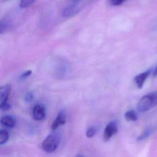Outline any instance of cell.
Returning <instances> with one entry per match:
<instances>
[{"instance_id": "9", "label": "cell", "mask_w": 157, "mask_h": 157, "mask_svg": "<svg viewBox=\"0 0 157 157\" xmlns=\"http://www.w3.org/2000/svg\"><path fill=\"white\" fill-rule=\"evenodd\" d=\"M156 129V127L155 126H150L147 128L142 133L140 136H139L137 138V141H142L147 138H148L149 136H150L151 134H153Z\"/></svg>"}, {"instance_id": "12", "label": "cell", "mask_w": 157, "mask_h": 157, "mask_svg": "<svg viewBox=\"0 0 157 157\" xmlns=\"http://www.w3.org/2000/svg\"><path fill=\"white\" fill-rule=\"evenodd\" d=\"M9 139V133L6 129L0 131V145L5 144Z\"/></svg>"}, {"instance_id": "20", "label": "cell", "mask_w": 157, "mask_h": 157, "mask_svg": "<svg viewBox=\"0 0 157 157\" xmlns=\"http://www.w3.org/2000/svg\"><path fill=\"white\" fill-rule=\"evenodd\" d=\"M74 1H79V0H74Z\"/></svg>"}, {"instance_id": "8", "label": "cell", "mask_w": 157, "mask_h": 157, "mask_svg": "<svg viewBox=\"0 0 157 157\" xmlns=\"http://www.w3.org/2000/svg\"><path fill=\"white\" fill-rule=\"evenodd\" d=\"M66 116L65 112L63 110L60 111L52 124V129L53 130H55L61 125L64 124L66 122Z\"/></svg>"}, {"instance_id": "19", "label": "cell", "mask_w": 157, "mask_h": 157, "mask_svg": "<svg viewBox=\"0 0 157 157\" xmlns=\"http://www.w3.org/2000/svg\"><path fill=\"white\" fill-rule=\"evenodd\" d=\"M152 75H153V77H157V65L153 69V72H152Z\"/></svg>"}, {"instance_id": "6", "label": "cell", "mask_w": 157, "mask_h": 157, "mask_svg": "<svg viewBox=\"0 0 157 157\" xmlns=\"http://www.w3.org/2000/svg\"><path fill=\"white\" fill-rule=\"evenodd\" d=\"M80 10V7L75 4H71L66 7L62 12V15L65 18H69L76 15Z\"/></svg>"}, {"instance_id": "11", "label": "cell", "mask_w": 157, "mask_h": 157, "mask_svg": "<svg viewBox=\"0 0 157 157\" xmlns=\"http://www.w3.org/2000/svg\"><path fill=\"white\" fill-rule=\"evenodd\" d=\"M137 113L134 110H129L124 114V118L127 121H135L137 120Z\"/></svg>"}, {"instance_id": "2", "label": "cell", "mask_w": 157, "mask_h": 157, "mask_svg": "<svg viewBox=\"0 0 157 157\" xmlns=\"http://www.w3.org/2000/svg\"><path fill=\"white\" fill-rule=\"evenodd\" d=\"M59 143V137L58 134L53 133L48 136L42 142V148L47 152H53L58 147Z\"/></svg>"}, {"instance_id": "1", "label": "cell", "mask_w": 157, "mask_h": 157, "mask_svg": "<svg viewBox=\"0 0 157 157\" xmlns=\"http://www.w3.org/2000/svg\"><path fill=\"white\" fill-rule=\"evenodd\" d=\"M157 105V91L144 95L139 101L137 108L140 112H145Z\"/></svg>"}, {"instance_id": "14", "label": "cell", "mask_w": 157, "mask_h": 157, "mask_svg": "<svg viewBox=\"0 0 157 157\" xmlns=\"http://www.w3.org/2000/svg\"><path fill=\"white\" fill-rule=\"evenodd\" d=\"M9 27V23L7 20H1L0 23V33L6 31Z\"/></svg>"}, {"instance_id": "5", "label": "cell", "mask_w": 157, "mask_h": 157, "mask_svg": "<svg viewBox=\"0 0 157 157\" xmlns=\"http://www.w3.org/2000/svg\"><path fill=\"white\" fill-rule=\"evenodd\" d=\"M46 114L45 107L41 104L36 105L33 109V117L36 120H43Z\"/></svg>"}, {"instance_id": "10", "label": "cell", "mask_w": 157, "mask_h": 157, "mask_svg": "<svg viewBox=\"0 0 157 157\" xmlns=\"http://www.w3.org/2000/svg\"><path fill=\"white\" fill-rule=\"evenodd\" d=\"M1 124L7 128H13L15 126L16 121L14 117L11 115H5L1 119Z\"/></svg>"}, {"instance_id": "15", "label": "cell", "mask_w": 157, "mask_h": 157, "mask_svg": "<svg viewBox=\"0 0 157 157\" xmlns=\"http://www.w3.org/2000/svg\"><path fill=\"white\" fill-rule=\"evenodd\" d=\"M96 133V128L94 126L90 127L86 132V136L88 138L93 137Z\"/></svg>"}, {"instance_id": "3", "label": "cell", "mask_w": 157, "mask_h": 157, "mask_svg": "<svg viewBox=\"0 0 157 157\" xmlns=\"http://www.w3.org/2000/svg\"><path fill=\"white\" fill-rule=\"evenodd\" d=\"M118 131L117 124L115 121L110 122L105 128L103 138L104 141H109L111 137Z\"/></svg>"}, {"instance_id": "16", "label": "cell", "mask_w": 157, "mask_h": 157, "mask_svg": "<svg viewBox=\"0 0 157 157\" xmlns=\"http://www.w3.org/2000/svg\"><path fill=\"white\" fill-rule=\"evenodd\" d=\"M126 0H109L110 3L114 6H117L123 4Z\"/></svg>"}, {"instance_id": "13", "label": "cell", "mask_w": 157, "mask_h": 157, "mask_svg": "<svg viewBox=\"0 0 157 157\" xmlns=\"http://www.w3.org/2000/svg\"><path fill=\"white\" fill-rule=\"evenodd\" d=\"M36 0H21L20 2V7L21 9L26 8L33 4Z\"/></svg>"}, {"instance_id": "7", "label": "cell", "mask_w": 157, "mask_h": 157, "mask_svg": "<svg viewBox=\"0 0 157 157\" xmlns=\"http://www.w3.org/2000/svg\"><path fill=\"white\" fill-rule=\"evenodd\" d=\"M10 92V86L6 85L0 88V107L7 102L8 98Z\"/></svg>"}, {"instance_id": "18", "label": "cell", "mask_w": 157, "mask_h": 157, "mask_svg": "<svg viewBox=\"0 0 157 157\" xmlns=\"http://www.w3.org/2000/svg\"><path fill=\"white\" fill-rule=\"evenodd\" d=\"M31 73H32V71H27L26 72H24L23 74H22L21 75V76H20V79H24V78L28 77V76H29V75L31 74Z\"/></svg>"}, {"instance_id": "4", "label": "cell", "mask_w": 157, "mask_h": 157, "mask_svg": "<svg viewBox=\"0 0 157 157\" xmlns=\"http://www.w3.org/2000/svg\"><path fill=\"white\" fill-rule=\"evenodd\" d=\"M153 71V67H150V68L148 69L147 71H145L134 77V81L135 82L138 88L141 89L143 87L145 80L150 76V75L151 74H152Z\"/></svg>"}, {"instance_id": "17", "label": "cell", "mask_w": 157, "mask_h": 157, "mask_svg": "<svg viewBox=\"0 0 157 157\" xmlns=\"http://www.w3.org/2000/svg\"><path fill=\"white\" fill-rule=\"evenodd\" d=\"M33 99V94L32 93L29 92V93H28L26 94L25 96V99L26 101V102H31Z\"/></svg>"}]
</instances>
